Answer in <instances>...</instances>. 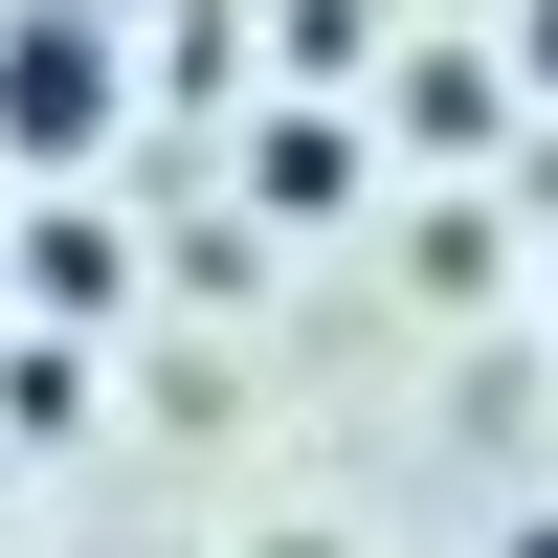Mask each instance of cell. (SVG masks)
<instances>
[{"instance_id": "cell-1", "label": "cell", "mask_w": 558, "mask_h": 558, "mask_svg": "<svg viewBox=\"0 0 558 558\" xmlns=\"http://www.w3.org/2000/svg\"><path fill=\"white\" fill-rule=\"evenodd\" d=\"M89 134H112V45H89V23H23V45H0V157H89Z\"/></svg>"}, {"instance_id": "cell-4", "label": "cell", "mask_w": 558, "mask_h": 558, "mask_svg": "<svg viewBox=\"0 0 558 558\" xmlns=\"http://www.w3.org/2000/svg\"><path fill=\"white\" fill-rule=\"evenodd\" d=\"M268 558H357V536H268Z\"/></svg>"}, {"instance_id": "cell-2", "label": "cell", "mask_w": 558, "mask_h": 558, "mask_svg": "<svg viewBox=\"0 0 558 558\" xmlns=\"http://www.w3.org/2000/svg\"><path fill=\"white\" fill-rule=\"evenodd\" d=\"M514 45H536V89H558V0H536V23H514Z\"/></svg>"}, {"instance_id": "cell-3", "label": "cell", "mask_w": 558, "mask_h": 558, "mask_svg": "<svg viewBox=\"0 0 558 558\" xmlns=\"http://www.w3.org/2000/svg\"><path fill=\"white\" fill-rule=\"evenodd\" d=\"M492 558H558V514H514V536H492Z\"/></svg>"}]
</instances>
